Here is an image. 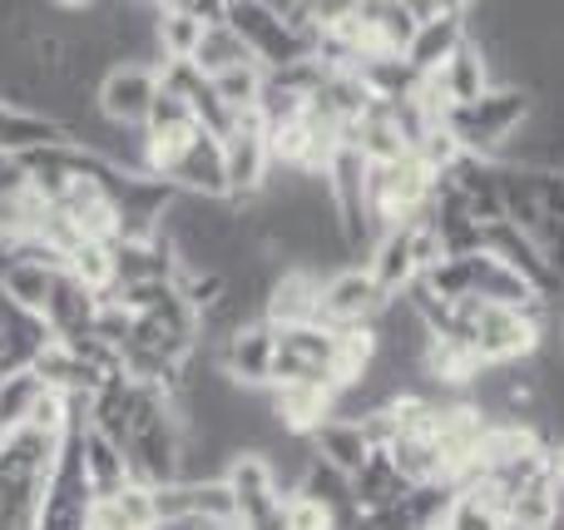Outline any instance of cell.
Segmentation results:
<instances>
[{
  "label": "cell",
  "instance_id": "cell-17",
  "mask_svg": "<svg viewBox=\"0 0 564 530\" xmlns=\"http://www.w3.org/2000/svg\"><path fill=\"white\" fill-rule=\"evenodd\" d=\"M75 442H79V466H85V482H89V491H95V501L124 491V486H129L124 446L109 442V436H99L95 426H85Z\"/></svg>",
  "mask_w": 564,
  "mask_h": 530
},
{
  "label": "cell",
  "instance_id": "cell-19",
  "mask_svg": "<svg viewBox=\"0 0 564 530\" xmlns=\"http://www.w3.org/2000/svg\"><path fill=\"white\" fill-rule=\"evenodd\" d=\"M307 442H312V456H317L322 466H332V472H341V476H357L361 466L371 462V446H367V436H361V426L341 422V417H332L327 426H317Z\"/></svg>",
  "mask_w": 564,
  "mask_h": 530
},
{
  "label": "cell",
  "instance_id": "cell-18",
  "mask_svg": "<svg viewBox=\"0 0 564 530\" xmlns=\"http://www.w3.org/2000/svg\"><path fill=\"white\" fill-rule=\"evenodd\" d=\"M406 496H411L406 476L391 466L387 452H371V462L351 476V501H357L361 516H381V511H391V506H401Z\"/></svg>",
  "mask_w": 564,
  "mask_h": 530
},
{
  "label": "cell",
  "instance_id": "cell-15",
  "mask_svg": "<svg viewBox=\"0 0 564 530\" xmlns=\"http://www.w3.org/2000/svg\"><path fill=\"white\" fill-rule=\"evenodd\" d=\"M55 144H69V134L50 115L20 109V105L0 109V154L6 159H25V154H40V149H55Z\"/></svg>",
  "mask_w": 564,
  "mask_h": 530
},
{
  "label": "cell",
  "instance_id": "cell-6",
  "mask_svg": "<svg viewBox=\"0 0 564 530\" xmlns=\"http://www.w3.org/2000/svg\"><path fill=\"white\" fill-rule=\"evenodd\" d=\"M480 253H490V258H500V263L510 268V273H520L530 288H535L545 303H555V298L564 293V278L550 268V258H545V248L535 244L530 234H520L516 224H490V228H480Z\"/></svg>",
  "mask_w": 564,
  "mask_h": 530
},
{
  "label": "cell",
  "instance_id": "cell-23",
  "mask_svg": "<svg viewBox=\"0 0 564 530\" xmlns=\"http://www.w3.org/2000/svg\"><path fill=\"white\" fill-rule=\"evenodd\" d=\"M361 6H367L371 30H377L381 55H406L411 40H416V30H421L406 0H361Z\"/></svg>",
  "mask_w": 564,
  "mask_h": 530
},
{
  "label": "cell",
  "instance_id": "cell-25",
  "mask_svg": "<svg viewBox=\"0 0 564 530\" xmlns=\"http://www.w3.org/2000/svg\"><path fill=\"white\" fill-rule=\"evenodd\" d=\"M391 466L406 476V486H431V482H446V466H441V446L436 436H397L391 442Z\"/></svg>",
  "mask_w": 564,
  "mask_h": 530
},
{
  "label": "cell",
  "instance_id": "cell-8",
  "mask_svg": "<svg viewBox=\"0 0 564 530\" xmlns=\"http://www.w3.org/2000/svg\"><path fill=\"white\" fill-rule=\"evenodd\" d=\"M466 278H470V298H480V303L490 307H510V313H540L545 317V298L535 293V288L525 283L520 273H510L500 258L490 253H470L466 258Z\"/></svg>",
  "mask_w": 564,
  "mask_h": 530
},
{
  "label": "cell",
  "instance_id": "cell-27",
  "mask_svg": "<svg viewBox=\"0 0 564 530\" xmlns=\"http://www.w3.org/2000/svg\"><path fill=\"white\" fill-rule=\"evenodd\" d=\"M243 60H253L248 55V45L238 40V30L234 25H214V30H204V45H198V55H194V65H198V75H224V69H234V65H243Z\"/></svg>",
  "mask_w": 564,
  "mask_h": 530
},
{
  "label": "cell",
  "instance_id": "cell-1",
  "mask_svg": "<svg viewBox=\"0 0 564 530\" xmlns=\"http://www.w3.org/2000/svg\"><path fill=\"white\" fill-rule=\"evenodd\" d=\"M535 109V95L525 85H496L490 95H480L476 105H460L446 115V129L456 134V144L476 159H490L496 164L500 149L516 139V129L530 119Z\"/></svg>",
  "mask_w": 564,
  "mask_h": 530
},
{
  "label": "cell",
  "instance_id": "cell-16",
  "mask_svg": "<svg viewBox=\"0 0 564 530\" xmlns=\"http://www.w3.org/2000/svg\"><path fill=\"white\" fill-rule=\"evenodd\" d=\"M367 273H371V283L381 288V298H401L411 283H416L421 273H416V258H411V224L391 228V234H381L377 244H371Z\"/></svg>",
  "mask_w": 564,
  "mask_h": 530
},
{
  "label": "cell",
  "instance_id": "cell-11",
  "mask_svg": "<svg viewBox=\"0 0 564 530\" xmlns=\"http://www.w3.org/2000/svg\"><path fill=\"white\" fill-rule=\"evenodd\" d=\"M273 422L282 436H312L337 417V392L322 382H297V387H273Z\"/></svg>",
  "mask_w": 564,
  "mask_h": 530
},
{
  "label": "cell",
  "instance_id": "cell-10",
  "mask_svg": "<svg viewBox=\"0 0 564 530\" xmlns=\"http://www.w3.org/2000/svg\"><path fill=\"white\" fill-rule=\"evenodd\" d=\"M466 40H470V6L451 0L446 15L416 30V40H411V50H406V65L416 69V75L431 79V75H441V69H446V60L456 55Z\"/></svg>",
  "mask_w": 564,
  "mask_h": 530
},
{
  "label": "cell",
  "instance_id": "cell-24",
  "mask_svg": "<svg viewBox=\"0 0 564 530\" xmlns=\"http://www.w3.org/2000/svg\"><path fill=\"white\" fill-rule=\"evenodd\" d=\"M65 273L105 303L115 293V244H79L65 253Z\"/></svg>",
  "mask_w": 564,
  "mask_h": 530
},
{
  "label": "cell",
  "instance_id": "cell-7",
  "mask_svg": "<svg viewBox=\"0 0 564 530\" xmlns=\"http://www.w3.org/2000/svg\"><path fill=\"white\" fill-rule=\"evenodd\" d=\"M273 357H278V333L268 323H253L218 347V372H224L238 392H268V382H273Z\"/></svg>",
  "mask_w": 564,
  "mask_h": 530
},
{
  "label": "cell",
  "instance_id": "cell-26",
  "mask_svg": "<svg viewBox=\"0 0 564 530\" xmlns=\"http://www.w3.org/2000/svg\"><path fill=\"white\" fill-rule=\"evenodd\" d=\"M263 89H268V69L258 65V60H243V65L214 75V95L224 99L234 115H253L258 99H263Z\"/></svg>",
  "mask_w": 564,
  "mask_h": 530
},
{
  "label": "cell",
  "instance_id": "cell-28",
  "mask_svg": "<svg viewBox=\"0 0 564 530\" xmlns=\"http://www.w3.org/2000/svg\"><path fill=\"white\" fill-rule=\"evenodd\" d=\"M288 530H337V516L307 496H288Z\"/></svg>",
  "mask_w": 564,
  "mask_h": 530
},
{
  "label": "cell",
  "instance_id": "cell-22",
  "mask_svg": "<svg viewBox=\"0 0 564 530\" xmlns=\"http://www.w3.org/2000/svg\"><path fill=\"white\" fill-rule=\"evenodd\" d=\"M55 278H59V268L35 263V258H15V268L6 273L0 298H6V303H15L20 313L45 317V303H50V293H55Z\"/></svg>",
  "mask_w": 564,
  "mask_h": 530
},
{
  "label": "cell",
  "instance_id": "cell-3",
  "mask_svg": "<svg viewBox=\"0 0 564 530\" xmlns=\"http://www.w3.org/2000/svg\"><path fill=\"white\" fill-rule=\"evenodd\" d=\"M224 174H228V198L238 208L258 204L273 188V149H268V129L258 119V109L238 115L234 134L224 139Z\"/></svg>",
  "mask_w": 564,
  "mask_h": 530
},
{
  "label": "cell",
  "instance_id": "cell-9",
  "mask_svg": "<svg viewBox=\"0 0 564 530\" xmlns=\"http://www.w3.org/2000/svg\"><path fill=\"white\" fill-rule=\"evenodd\" d=\"M431 85H436V95L446 99V109H460V105H476L480 95H490L500 79H496V69H490L486 45H480V40H466V45L446 60V69L431 75Z\"/></svg>",
  "mask_w": 564,
  "mask_h": 530
},
{
  "label": "cell",
  "instance_id": "cell-20",
  "mask_svg": "<svg viewBox=\"0 0 564 530\" xmlns=\"http://www.w3.org/2000/svg\"><path fill=\"white\" fill-rule=\"evenodd\" d=\"M431 530H506V501L486 482L456 486V501Z\"/></svg>",
  "mask_w": 564,
  "mask_h": 530
},
{
  "label": "cell",
  "instance_id": "cell-5",
  "mask_svg": "<svg viewBox=\"0 0 564 530\" xmlns=\"http://www.w3.org/2000/svg\"><path fill=\"white\" fill-rule=\"evenodd\" d=\"M159 89H164L159 65H134V60H119V65L99 79L95 105H99V115H105L109 125L144 129V119H149V109H154Z\"/></svg>",
  "mask_w": 564,
  "mask_h": 530
},
{
  "label": "cell",
  "instance_id": "cell-29",
  "mask_svg": "<svg viewBox=\"0 0 564 530\" xmlns=\"http://www.w3.org/2000/svg\"><path fill=\"white\" fill-rule=\"evenodd\" d=\"M550 530H564V511H560V521H555V526H550Z\"/></svg>",
  "mask_w": 564,
  "mask_h": 530
},
{
  "label": "cell",
  "instance_id": "cell-14",
  "mask_svg": "<svg viewBox=\"0 0 564 530\" xmlns=\"http://www.w3.org/2000/svg\"><path fill=\"white\" fill-rule=\"evenodd\" d=\"M174 244L169 238H115V288L174 283Z\"/></svg>",
  "mask_w": 564,
  "mask_h": 530
},
{
  "label": "cell",
  "instance_id": "cell-2",
  "mask_svg": "<svg viewBox=\"0 0 564 530\" xmlns=\"http://www.w3.org/2000/svg\"><path fill=\"white\" fill-rule=\"evenodd\" d=\"M228 25L238 30V40L248 45V55H253L268 75H282V69H292V65H302V60L317 55L307 40L292 35V30L282 25L273 0H228Z\"/></svg>",
  "mask_w": 564,
  "mask_h": 530
},
{
  "label": "cell",
  "instance_id": "cell-31",
  "mask_svg": "<svg viewBox=\"0 0 564 530\" xmlns=\"http://www.w3.org/2000/svg\"><path fill=\"white\" fill-rule=\"evenodd\" d=\"M506 530H516V526H506Z\"/></svg>",
  "mask_w": 564,
  "mask_h": 530
},
{
  "label": "cell",
  "instance_id": "cell-21",
  "mask_svg": "<svg viewBox=\"0 0 564 530\" xmlns=\"http://www.w3.org/2000/svg\"><path fill=\"white\" fill-rule=\"evenodd\" d=\"M204 30L208 25L194 15L188 0H169V6H159V60H164V65H184V60H194L198 45H204Z\"/></svg>",
  "mask_w": 564,
  "mask_h": 530
},
{
  "label": "cell",
  "instance_id": "cell-30",
  "mask_svg": "<svg viewBox=\"0 0 564 530\" xmlns=\"http://www.w3.org/2000/svg\"><path fill=\"white\" fill-rule=\"evenodd\" d=\"M0 109H6V99H0Z\"/></svg>",
  "mask_w": 564,
  "mask_h": 530
},
{
  "label": "cell",
  "instance_id": "cell-12",
  "mask_svg": "<svg viewBox=\"0 0 564 530\" xmlns=\"http://www.w3.org/2000/svg\"><path fill=\"white\" fill-rule=\"evenodd\" d=\"M164 184H174L178 194H194V198H228V174H224V139L204 134L184 149L174 169H169Z\"/></svg>",
  "mask_w": 564,
  "mask_h": 530
},
{
  "label": "cell",
  "instance_id": "cell-13",
  "mask_svg": "<svg viewBox=\"0 0 564 530\" xmlns=\"http://www.w3.org/2000/svg\"><path fill=\"white\" fill-rule=\"evenodd\" d=\"M317 293H322V278H312L307 268H282L263 298V323L278 327V333L282 327L317 323Z\"/></svg>",
  "mask_w": 564,
  "mask_h": 530
},
{
  "label": "cell",
  "instance_id": "cell-4",
  "mask_svg": "<svg viewBox=\"0 0 564 530\" xmlns=\"http://www.w3.org/2000/svg\"><path fill=\"white\" fill-rule=\"evenodd\" d=\"M391 298H381V288L371 283V273L361 263H347L341 273L322 278V293H317V323L341 333V327H371L377 313L387 307Z\"/></svg>",
  "mask_w": 564,
  "mask_h": 530
}]
</instances>
